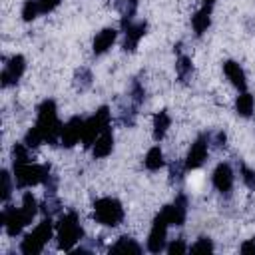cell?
<instances>
[{
	"instance_id": "1",
	"label": "cell",
	"mask_w": 255,
	"mask_h": 255,
	"mask_svg": "<svg viewBox=\"0 0 255 255\" xmlns=\"http://www.w3.org/2000/svg\"><path fill=\"white\" fill-rule=\"evenodd\" d=\"M62 126H64V124L58 120L56 102H54V100H44V102L38 106V122H36V128L42 131L44 141H48V143L54 145V143L60 139Z\"/></svg>"
},
{
	"instance_id": "2",
	"label": "cell",
	"mask_w": 255,
	"mask_h": 255,
	"mask_svg": "<svg viewBox=\"0 0 255 255\" xmlns=\"http://www.w3.org/2000/svg\"><path fill=\"white\" fill-rule=\"evenodd\" d=\"M56 237H58V247L62 251H72V247L84 237V229L74 211L60 217V221L56 225Z\"/></svg>"
},
{
	"instance_id": "3",
	"label": "cell",
	"mask_w": 255,
	"mask_h": 255,
	"mask_svg": "<svg viewBox=\"0 0 255 255\" xmlns=\"http://www.w3.org/2000/svg\"><path fill=\"white\" fill-rule=\"evenodd\" d=\"M52 233H54V225H52V219H50V215H48L46 219H42V221L36 225V229H34L32 233H28V235L22 239L20 251L26 253V255H38V253L44 249V245L50 241Z\"/></svg>"
},
{
	"instance_id": "4",
	"label": "cell",
	"mask_w": 255,
	"mask_h": 255,
	"mask_svg": "<svg viewBox=\"0 0 255 255\" xmlns=\"http://www.w3.org/2000/svg\"><path fill=\"white\" fill-rule=\"evenodd\" d=\"M50 177V167L48 165H40V163H22V165H14V181L18 187H32L38 183H44Z\"/></svg>"
},
{
	"instance_id": "5",
	"label": "cell",
	"mask_w": 255,
	"mask_h": 255,
	"mask_svg": "<svg viewBox=\"0 0 255 255\" xmlns=\"http://www.w3.org/2000/svg\"><path fill=\"white\" fill-rule=\"evenodd\" d=\"M94 217L98 223L114 227L124 219V207L114 197H102L94 203Z\"/></svg>"
},
{
	"instance_id": "6",
	"label": "cell",
	"mask_w": 255,
	"mask_h": 255,
	"mask_svg": "<svg viewBox=\"0 0 255 255\" xmlns=\"http://www.w3.org/2000/svg\"><path fill=\"white\" fill-rule=\"evenodd\" d=\"M110 110L106 106H102L90 120L84 122V133H82V141L86 147H92L94 141L98 139V135L110 128Z\"/></svg>"
},
{
	"instance_id": "7",
	"label": "cell",
	"mask_w": 255,
	"mask_h": 255,
	"mask_svg": "<svg viewBox=\"0 0 255 255\" xmlns=\"http://www.w3.org/2000/svg\"><path fill=\"white\" fill-rule=\"evenodd\" d=\"M167 227H169V223L165 221V217H163L161 213H157L155 219H153L151 231H149V235H147V249H149L151 253H159V251L165 247Z\"/></svg>"
},
{
	"instance_id": "8",
	"label": "cell",
	"mask_w": 255,
	"mask_h": 255,
	"mask_svg": "<svg viewBox=\"0 0 255 255\" xmlns=\"http://www.w3.org/2000/svg\"><path fill=\"white\" fill-rule=\"evenodd\" d=\"M207 147H209V135H199V137L191 143L189 153H187L185 163H183L185 171H189V169H197V167L205 161V157H207Z\"/></svg>"
},
{
	"instance_id": "9",
	"label": "cell",
	"mask_w": 255,
	"mask_h": 255,
	"mask_svg": "<svg viewBox=\"0 0 255 255\" xmlns=\"http://www.w3.org/2000/svg\"><path fill=\"white\" fill-rule=\"evenodd\" d=\"M28 223L30 221L26 219L22 207H18V209L16 207H6L4 213H2V225H4V229L10 237H16Z\"/></svg>"
},
{
	"instance_id": "10",
	"label": "cell",
	"mask_w": 255,
	"mask_h": 255,
	"mask_svg": "<svg viewBox=\"0 0 255 255\" xmlns=\"http://www.w3.org/2000/svg\"><path fill=\"white\" fill-rule=\"evenodd\" d=\"M24 70H26V60H24V56L14 54V56L6 62L4 70H2V86L8 88V86L16 84V82L22 78Z\"/></svg>"
},
{
	"instance_id": "11",
	"label": "cell",
	"mask_w": 255,
	"mask_h": 255,
	"mask_svg": "<svg viewBox=\"0 0 255 255\" xmlns=\"http://www.w3.org/2000/svg\"><path fill=\"white\" fill-rule=\"evenodd\" d=\"M84 133V120L80 118H72L62 126V133H60V143L64 147H74Z\"/></svg>"
},
{
	"instance_id": "12",
	"label": "cell",
	"mask_w": 255,
	"mask_h": 255,
	"mask_svg": "<svg viewBox=\"0 0 255 255\" xmlns=\"http://www.w3.org/2000/svg\"><path fill=\"white\" fill-rule=\"evenodd\" d=\"M159 213L165 217V221L169 225H183L185 215H187V199H185V195H177V199L173 203L165 205Z\"/></svg>"
},
{
	"instance_id": "13",
	"label": "cell",
	"mask_w": 255,
	"mask_h": 255,
	"mask_svg": "<svg viewBox=\"0 0 255 255\" xmlns=\"http://www.w3.org/2000/svg\"><path fill=\"white\" fill-rule=\"evenodd\" d=\"M213 185L217 191L227 193L233 187V169L229 163H219L213 171Z\"/></svg>"
},
{
	"instance_id": "14",
	"label": "cell",
	"mask_w": 255,
	"mask_h": 255,
	"mask_svg": "<svg viewBox=\"0 0 255 255\" xmlns=\"http://www.w3.org/2000/svg\"><path fill=\"white\" fill-rule=\"evenodd\" d=\"M126 40H124V50L126 52H133L139 44V40L143 38L145 30H147V24L145 22H137V24H128L126 28Z\"/></svg>"
},
{
	"instance_id": "15",
	"label": "cell",
	"mask_w": 255,
	"mask_h": 255,
	"mask_svg": "<svg viewBox=\"0 0 255 255\" xmlns=\"http://www.w3.org/2000/svg\"><path fill=\"white\" fill-rule=\"evenodd\" d=\"M223 72H225V76H227V80L239 90V92H245V88H247V80H245V72H243V68L237 64V62H233V60H227V62H223Z\"/></svg>"
},
{
	"instance_id": "16",
	"label": "cell",
	"mask_w": 255,
	"mask_h": 255,
	"mask_svg": "<svg viewBox=\"0 0 255 255\" xmlns=\"http://www.w3.org/2000/svg\"><path fill=\"white\" fill-rule=\"evenodd\" d=\"M112 149H114V133H112V129L108 128V129H104V131L98 135V139L94 141V145H92V155H94V157H106V155L112 153Z\"/></svg>"
},
{
	"instance_id": "17",
	"label": "cell",
	"mask_w": 255,
	"mask_h": 255,
	"mask_svg": "<svg viewBox=\"0 0 255 255\" xmlns=\"http://www.w3.org/2000/svg\"><path fill=\"white\" fill-rule=\"evenodd\" d=\"M116 36H118V32L114 30V28H104L102 32H98L96 34V38H94V54H104V52H108L110 48H112V44L116 42Z\"/></svg>"
},
{
	"instance_id": "18",
	"label": "cell",
	"mask_w": 255,
	"mask_h": 255,
	"mask_svg": "<svg viewBox=\"0 0 255 255\" xmlns=\"http://www.w3.org/2000/svg\"><path fill=\"white\" fill-rule=\"evenodd\" d=\"M209 24H211V6H203V8H199V10L193 14L191 26H193L195 34L201 36V34L209 28Z\"/></svg>"
},
{
	"instance_id": "19",
	"label": "cell",
	"mask_w": 255,
	"mask_h": 255,
	"mask_svg": "<svg viewBox=\"0 0 255 255\" xmlns=\"http://www.w3.org/2000/svg\"><path fill=\"white\" fill-rule=\"evenodd\" d=\"M169 124H171V118H169V114L167 112H157L155 116H153V137L159 141V139H163V135L167 133V128H169Z\"/></svg>"
},
{
	"instance_id": "20",
	"label": "cell",
	"mask_w": 255,
	"mask_h": 255,
	"mask_svg": "<svg viewBox=\"0 0 255 255\" xmlns=\"http://www.w3.org/2000/svg\"><path fill=\"white\" fill-rule=\"evenodd\" d=\"M253 106H255V100H253V96L249 92H241L237 96V100H235V110L243 118H249L253 114Z\"/></svg>"
},
{
	"instance_id": "21",
	"label": "cell",
	"mask_w": 255,
	"mask_h": 255,
	"mask_svg": "<svg viewBox=\"0 0 255 255\" xmlns=\"http://www.w3.org/2000/svg\"><path fill=\"white\" fill-rule=\"evenodd\" d=\"M137 4H139V0H120L118 2V8L122 12V28L131 24V18H133V14L137 10Z\"/></svg>"
},
{
	"instance_id": "22",
	"label": "cell",
	"mask_w": 255,
	"mask_h": 255,
	"mask_svg": "<svg viewBox=\"0 0 255 255\" xmlns=\"http://www.w3.org/2000/svg\"><path fill=\"white\" fill-rule=\"evenodd\" d=\"M143 163H145V167L147 169H151V171H155V169H159L165 161H163V151L159 149V145H153V147H149V151L145 153V159H143Z\"/></svg>"
},
{
	"instance_id": "23",
	"label": "cell",
	"mask_w": 255,
	"mask_h": 255,
	"mask_svg": "<svg viewBox=\"0 0 255 255\" xmlns=\"http://www.w3.org/2000/svg\"><path fill=\"white\" fill-rule=\"evenodd\" d=\"M110 251L112 253H139L141 251V247L131 239V237H128V235H124V237H120V241L118 243H114L112 247H110Z\"/></svg>"
},
{
	"instance_id": "24",
	"label": "cell",
	"mask_w": 255,
	"mask_h": 255,
	"mask_svg": "<svg viewBox=\"0 0 255 255\" xmlns=\"http://www.w3.org/2000/svg\"><path fill=\"white\" fill-rule=\"evenodd\" d=\"M22 211H24V215H26V219H28V221H32V219H34V215L38 213L36 197H34L30 191H26V193H24V197H22Z\"/></svg>"
},
{
	"instance_id": "25",
	"label": "cell",
	"mask_w": 255,
	"mask_h": 255,
	"mask_svg": "<svg viewBox=\"0 0 255 255\" xmlns=\"http://www.w3.org/2000/svg\"><path fill=\"white\" fill-rule=\"evenodd\" d=\"M175 70H177V76L181 82H187V78L191 76L193 72V66H191V60L187 56H179L177 58V64H175Z\"/></svg>"
},
{
	"instance_id": "26",
	"label": "cell",
	"mask_w": 255,
	"mask_h": 255,
	"mask_svg": "<svg viewBox=\"0 0 255 255\" xmlns=\"http://www.w3.org/2000/svg\"><path fill=\"white\" fill-rule=\"evenodd\" d=\"M74 84H76V88L82 92V90H88L90 86H92V72L88 70V68H80L78 72H76V76H74Z\"/></svg>"
},
{
	"instance_id": "27",
	"label": "cell",
	"mask_w": 255,
	"mask_h": 255,
	"mask_svg": "<svg viewBox=\"0 0 255 255\" xmlns=\"http://www.w3.org/2000/svg\"><path fill=\"white\" fill-rule=\"evenodd\" d=\"M12 161L14 165H22L30 161V153H28V145L26 143H16L12 147Z\"/></svg>"
},
{
	"instance_id": "28",
	"label": "cell",
	"mask_w": 255,
	"mask_h": 255,
	"mask_svg": "<svg viewBox=\"0 0 255 255\" xmlns=\"http://www.w3.org/2000/svg\"><path fill=\"white\" fill-rule=\"evenodd\" d=\"M38 14H42V12H40V4H38V0H26L24 6H22V18H24L26 22H32Z\"/></svg>"
},
{
	"instance_id": "29",
	"label": "cell",
	"mask_w": 255,
	"mask_h": 255,
	"mask_svg": "<svg viewBox=\"0 0 255 255\" xmlns=\"http://www.w3.org/2000/svg\"><path fill=\"white\" fill-rule=\"evenodd\" d=\"M24 143H26L28 147H38L40 143H44V135H42V131L34 126L32 129H28V133H26V137H24Z\"/></svg>"
},
{
	"instance_id": "30",
	"label": "cell",
	"mask_w": 255,
	"mask_h": 255,
	"mask_svg": "<svg viewBox=\"0 0 255 255\" xmlns=\"http://www.w3.org/2000/svg\"><path fill=\"white\" fill-rule=\"evenodd\" d=\"M129 96H131V100H133V104H135V106H139V104L143 102V98H145V90H143V86H141L137 80H133V82H131Z\"/></svg>"
},
{
	"instance_id": "31",
	"label": "cell",
	"mask_w": 255,
	"mask_h": 255,
	"mask_svg": "<svg viewBox=\"0 0 255 255\" xmlns=\"http://www.w3.org/2000/svg\"><path fill=\"white\" fill-rule=\"evenodd\" d=\"M213 251V243L209 237H199L195 245H191V253H207Z\"/></svg>"
},
{
	"instance_id": "32",
	"label": "cell",
	"mask_w": 255,
	"mask_h": 255,
	"mask_svg": "<svg viewBox=\"0 0 255 255\" xmlns=\"http://www.w3.org/2000/svg\"><path fill=\"white\" fill-rule=\"evenodd\" d=\"M241 179H243V183L251 189V191H255V171L253 169H249V167H241Z\"/></svg>"
},
{
	"instance_id": "33",
	"label": "cell",
	"mask_w": 255,
	"mask_h": 255,
	"mask_svg": "<svg viewBox=\"0 0 255 255\" xmlns=\"http://www.w3.org/2000/svg\"><path fill=\"white\" fill-rule=\"evenodd\" d=\"M2 183H4V187H2V199L6 201L10 197V193H12V181H10V173L8 171H2Z\"/></svg>"
},
{
	"instance_id": "34",
	"label": "cell",
	"mask_w": 255,
	"mask_h": 255,
	"mask_svg": "<svg viewBox=\"0 0 255 255\" xmlns=\"http://www.w3.org/2000/svg\"><path fill=\"white\" fill-rule=\"evenodd\" d=\"M185 251H187V247H185L183 239H175V241H171V243L167 245V253H169V255H175V253H185Z\"/></svg>"
},
{
	"instance_id": "35",
	"label": "cell",
	"mask_w": 255,
	"mask_h": 255,
	"mask_svg": "<svg viewBox=\"0 0 255 255\" xmlns=\"http://www.w3.org/2000/svg\"><path fill=\"white\" fill-rule=\"evenodd\" d=\"M60 2H62V0H38V4H40V12H42V14H48V12H52L54 8H58Z\"/></svg>"
},
{
	"instance_id": "36",
	"label": "cell",
	"mask_w": 255,
	"mask_h": 255,
	"mask_svg": "<svg viewBox=\"0 0 255 255\" xmlns=\"http://www.w3.org/2000/svg\"><path fill=\"white\" fill-rule=\"evenodd\" d=\"M225 141H227V135L223 131H217L215 133V145L217 147H225Z\"/></svg>"
},
{
	"instance_id": "37",
	"label": "cell",
	"mask_w": 255,
	"mask_h": 255,
	"mask_svg": "<svg viewBox=\"0 0 255 255\" xmlns=\"http://www.w3.org/2000/svg\"><path fill=\"white\" fill-rule=\"evenodd\" d=\"M241 251H243V253H255V239L243 243V245H241Z\"/></svg>"
},
{
	"instance_id": "38",
	"label": "cell",
	"mask_w": 255,
	"mask_h": 255,
	"mask_svg": "<svg viewBox=\"0 0 255 255\" xmlns=\"http://www.w3.org/2000/svg\"><path fill=\"white\" fill-rule=\"evenodd\" d=\"M215 4V0H203V6H213Z\"/></svg>"
}]
</instances>
